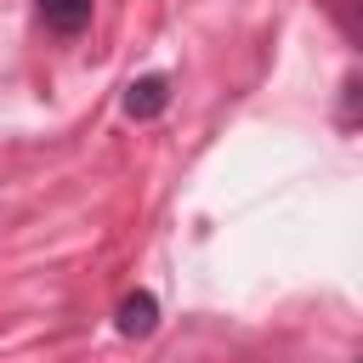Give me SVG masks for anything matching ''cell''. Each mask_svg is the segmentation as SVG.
I'll return each mask as SVG.
<instances>
[{"mask_svg": "<svg viewBox=\"0 0 363 363\" xmlns=\"http://www.w3.org/2000/svg\"><path fill=\"white\" fill-rule=\"evenodd\" d=\"M34 6H40L45 28H57V34H79V28L91 23V6H96V0H34Z\"/></svg>", "mask_w": 363, "mask_h": 363, "instance_id": "3", "label": "cell"}, {"mask_svg": "<svg viewBox=\"0 0 363 363\" xmlns=\"http://www.w3.org/2000/svg\"><path fill=\"white\" fill-rule=\"evenodd\" d=\"M113 329H119L125 340H142V335H153V329H159V301H153L147 289H130V295L119 301V312H113Z\"/></svg>", "mask_w": 363, "mask_h": 363, "instance_id": "2", "label": "cell"}, {"mask_svg": "<svg viewBox=\"0 0 363 363\" xmlns=\"http://www.w3.org/2000/svg\"><path fill=\"white\" fill-rule=\"evenodd\" d=\"M164 108H170V79L164 74H142V79L125 85V113L130 119H159Z\"/></svg>", "mask_w": 363, "mask_h": 363, "instance_id": "1", "label": "cell"}]
</instances>
